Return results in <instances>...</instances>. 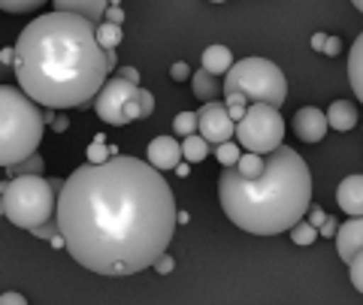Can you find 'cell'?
Instances as JSON below:
<instances>
[{
    "instance_id": "f546056e",
    "label": "cell",
    "mask_w": 363,
    "mask_h": 305,
    "mask_svg": "<svg viewBox=\"0 0 363 305\" xmlns=\"http://www.w3.org/2000/svg\"><path fill=\"white\" fill-rule=\"evenodd\" d=\"M33 236H37V239H55V236H58L61 233V227H58V218H52V221H45V224H40V227L37 230H30Z\"/></svg>"
},
{
    "instance_id": "5b68a950",
    "label": "cell",
    "mask_w": 363,
    "mask_h": 305,
    "mask_svg": "<svg viewBox=\"0 0 363 305\" xmlns=\"http://www.w3.org/2000/svg\"><path fill=\"white\" fill-rule=\"evenodd\" d=\"M4 197V218L18 230H37L40 224L58 218V190L52 178L18 175L0 182Z\"/></svg>"
},
{
    "instance_id": "1f68e13d",
    "label": "cell",
    "mask_w": 363,
    "mask_h": 305,
    "mask_svg": "<svg viewBox=\"0 0 363 305\" xmlns=\"http://www.w3.org/2000/svg\"><path fill=\"white\" fill-rule=\"evenodd\" d=\"M169 76H173V82H185V79L191 76V70H188V64H185V61H179V64H173V70H169Z\"/></svg>"
},
{
    "instance_id": "f35d334b",
    "label": "cell",
    "mask_w": 363,
    "mask_h": 305,
    "mask_svg": "<svg viewBox=\"0 0 363 305\" xmlns=\"http://www.w3.org/2000/svg\"><path fill=\"white\" fill-rule=\"evenodd\" d=\"M324 42H327V33H315V37H312V49L324 52Z\"/></svg>"
},
{
    "instance_id": "b9f144b4",
    "label": "cell",
    "mask_w": 363,
    "mask_h": 305,
    "mask_svg": "<svg viewBox=\"0 0 363 305\" xmlns=\"http://www.w3.org/2000/svg\"><path fill=\"white\" fill-rule=\"evenodd\" d=\"M106 61H109V70H116V49H106Z\"/></svg>"
},
{
    "instance_id": "74e56055",
    "label": "cell",
    "mask_w": 363,
    "mask_h": 305,
    "mask_svg": "<svg viewBox=\"0 0 363 305\" xmlns=\"http://www.w3.org/2000/svg\"><path fill=\"white\" fill-rule=\"evenodd\" d=\"M318 233H321V236H336V233H339V224H336L333 218H327V221L321 224V230H318Z\"/></svg>"
},
{
    "instance_id": "4dcf8cb0",
    "label": "cell",
    "mask_w": 363,
    "mask_h": 305,
    "mask_svg": "<svg viewBox=\"0 0 363 305\" xmlns=\"http://www.w3.org/2000/svg\"><path fill=\"white\" fill-rule=\"evenodd\" d=\"M0 305H28V299L16 290H6V293H0Z\"/></svg>"
},
{
    "instance_id": "ffe728a7",
    "label": "cell",
    "mask_w": 363,
    "mask_h": 305,
    "mask_svg": "<svg viewBox=\"0 0 363 305\" xmlns=\"http://www.w3.org/2000/svg\"><path fill=\"white\" fill-rule=\"evenodd\" d=\"M94 30H97V42H100L104 49H118V42L124 40L121 25H112V21H100Z\"/></svg>"
},
{
    "instance_id": "e575fe53",
    "label": "cell",
    "mask_w": 363,
    "mask_h": 305,
    "mask_svg": "<svg viewBox=\"0 0 363 305\" xmlns=\"http://www.w3.org/2000/svg\"><path fill=\"white\" fill-rule=\"evenodd\" d=\"M339 52H342V40H339V37H327L321 54H330V58H333V54H339Z\"/></svg>"
},
{
    "instance_id": "9a60e30c",
    "label": "cell",
    "mask_w": 363,
    "mask_h": 305,
    "mask_svg": "<svg viewBox=\"0 0 363 305\" xmlns=\"http://www.w3.org/2000/svg\"><path fill=\"white\" fill-rule=\"evenodd\" d=\"M327 121H330L333 130L348 133L357 124V106L351 100H333L330 109H327Z\"/></svg>"
},
{
    "instance_id": "603a6c76",
    "label": "cell",
    "mask_w": 363,
    "mask_h": 305,
    "mask_svg": "<svg viewBox=\"0 0 363 305\" xmlns=\"http://www.w3.org/2000/svg\"><path fill=\"white\" fill-rule=\"evenodd\" d=\"M288 233H291V239L297 242V245H312V242L318 239V236H321V233H318V227H315V224H309V221H300V224H294V227H291Z\"/></svg>"
},
{
    "instance_id": "8d00e7d4",
    "label": "cell",
    "mask_w": 363,
    "mask_h": 305,
    "mask_svg": "<svg viewBox=\"0 0 363 305\" xmlns=\"http://www.w3.org/2000/svg\"><path fill=\"white\" fill-rule=\"evenodd\" d=\"M118 76L128 79V82H133V85H140V70H136V67H121Z\"/></svg>"
},
{
    "instance_id": "f1b7e54d",
    "label": "cell",
    "mask_w": 363,
    "mask_h": 305,
    "mask_svg": "<svg viewBox=\"0 0 363 305\" xmlns=\"http://www.w3.org/2000/svg\"><path fill=\"white\" fill-rule=\"evenodd\" d=\"M348 275H351V284L363 293V251H357L348 260Z\"/></svg>"
},
{
    "instance_id": "7a4b0ae2",
    "label": "cell",
    "mask_w": 363,
    "mask_h": 305,
    "mask_svg": "<svg viewBox=\"0 0 363 305\" xmlns=\"http://www.w3.org/2000/svg\"><path fill=\"white\" fill-rule=\"evenodd\" d=\"M94 28L73 13H45L18 33L16 82L37 106L76 109L97 97L112 70Z\"/></svg>"
},
{
    "instance_id": "44dd1931",
    "label": "cell",
    "mask_w": 363,
    "mask_h": 305,
    "mask_svg": "<svg viewBox=\"0 0 363 305\" xmlns=\"http://www.w3.org/2000/svg\"><path fill=\"white\" fill-rule=\"evenodd\" d=\"M6 173H9V178H18V175H40V173H43V157H40V154H30V157H25V161L6 166Z\"/></svg>"
},
{
    "instance_id": "d590c367",
    "label": "cell",
    "mask_w": 363,
    "mask_h": 305,
    "mask_svg": "<svg viewBox=\"0 0 363 305\" xmlns=\"http://www.w3.org/2000/svg\"><path fill=\"white\" fill-rule=\"evenodd\" d=\"M327 218H330V214H324V212L318 209V206H312V209H309V224H315L318 230H321V224H324Z\"/></svg>"
},
{
    "instance_id": "484cf974",
    "label": "cell",
    "mask_w": 363,
    "mask_h": 305,
    "mask_svg": "<svg viewBox=\"0 0 363 305\" xmlns=\"http://www.w3.org/2000/svg\"><path fill=\"white\" fill-rule=\"evenodd\" d=\"M109 145H106V137L104 133H97L94 142H91V149H88V163H106L109 161Z\"/></svg>"
},
{
    "instance_id": "7c38bea8",
    "label": "cell",
    "mask_w": 363,
    "mask_h": 305,
    "mask_svg": "<svg viewBox=\"0 0 363 305\" xmlns=\"http://www.w3.org/2000/svg\"><path fill=\"white\" fill-rule=\"evenodd\" d=\"M336 251L339 257L348 260L354 257L357 251H363V214L360 218H348L345 224H339V233H336Z\"/></svg>"
},
{
    "instance_id": "9c48e42d",
    "label": "cell",
    "mask_w": 363,
    "mask_h": 305,
    "mask_svg": "<svg viewBox=\"0 0 363 305\" xmlns=\"http://www.w3.org/2000/svg\"><path fill=\"white\" fill-rule=\"evenodd\" d=\"M197 118H200L197 133L209 145H221V142H227L230 137H236V121L230 118L227 106L218 103V100H209V103H203V109L197 112Z\"/></svg>"
},
{
    "instance_id": "2e32d148",
    "label": "cell",
    "mask_w": 363,
    "mask_h": 305,
    "mask_svg": "<svg viewBox=\"0 0 363 305\" xmlns=\"http://www.w3.org/2000/svg\"><path fill=\"white\" fill-rule=\"evenodd\" d=\"M348 82H351V91L363 103V30L357 33L354 46H351L348 54Z\"/></svg>"
},
{
    "instance_id": "3957f363",
    "label": "cell",
    "mask_w": 363,
    "mask_h": 305,
    "mask_svg": "<svg viewBox=\"0 0 363 305\" xmlns=\"http://www.w3.org/2000/svg\"><path fill=\"white\" fill-rule=\"evenodd\" d=\"M218 200L230 224L245 233H288L312 209L309 166L294 149L279 145L276 151L264 154V169L252 178L236 166H224L218 178Z\"/></svg>"
},
{
    "instance_id": "f6af8a7d",
    "label": "cell",
    "mask_w": 363,
    "mask_h": 305,
    "mask_svg": "<svg viewBox=\"0 0 363 305\" xmlns=\"http://www.w3.org/2000/svg\"><path fill=\"white\" fill-rule=\"evenodd\" d=\"M212 4H224V0H212Z\"/></svg>"
},
{
    "instance_id": "7402d4cb",
    "label": "cell",
    "mask_w": 363,
    "mask_h": 305,
    "mask_svg": "<svg viewBox=\"0 0 363 305\" xmlns=\"http://www.w3.org/2000/svg\"><path fill=\"white\" fill-rule=\"evenodd\" d=\"M215 157H218L221 166H236V163H240V157H242V145L227 139V142H221L218 149H215Z\"/></svg>"
},
{
    "instance_id": "d6a6232c",
    "label": "cell",
    "mask_w": 363,
    "mask_h": 305,
    "mask_svg": "<svg viewBox=\"0 0 363 305\" xmlns=\"http://www.w3.org/2000/svg\"><path fill=\"white\" fill-rule=\"evenodd\" d=\"M173 257H169V254H161V257H157V263H155V269H157V272H161V275H169V272H173Z\"/></svg>"
},
{
    "instance_id": "d6986e66",
    "label": "cell",
    "mask_w": 363,
    "mask_h": 305,
    "mask_svg": "<svg viewBox=\"0 0 363 305\" xmlns=\"http://www.w3.org/2000/svg\"><path fill=\"white\" fill-rule=\"evenodd\" d=\"M209 154V142L200 137V133H191V137H185V142H182V157H185L188 163H200L206 161Z\"/></svg>"
},
{
    "instance_id": "4fadbf2b",
    "label": "cell",
    "mask_w": 363,
    "mask_h": 305,
    "mask_svg": "<svg viewBox=\"0 0 363 305\" xmlns=\"http://www.w3.org/2000/svg\"><path fill=\"white\" fill-rule=\"evenodd\" d=\"M52 4H55V13H73L88 18L91 25H100L106 18V9L112 0H52Z\"/></svg>"
},
{
    "instance_id": "83f0119b",
    "label": "cell",
    "mask_w": 363,
    "mask_h": 305,
    "mask_svg": "<svg viewBox=\"0 0 363 305\" xmlns=\"http://www.w3.org/2000/svg\"><path fill=\"white\" fill-rule=\"evenodd\" d=\"M40 4H45V0H0V9L4 13H30Z\"/></svg>"
},
{
    "instance_id": "6da1fadb",
    "label": "cell",
    "mask_w": 363,
    "mask_h": 305,
    "mask_svg": "<svg viewBox=\"0 0 363 305\" xmlns=\"http://www.w3.org/2000/svg\"><path fill=\"white\" fill-rule=\"evenodd\" d=\"M179 212L161 169L128 154L82 163L58 194L64 248L88 272L121 278L157 263Z\"/></svg>"
},
{
    "instance_id": "60d3db41",
    "label": "cell",
    "mask_w": 363,
    "mask_h": 305,
    "mask_svg": "<svg viewBox=\"0 0 363 305\" xmlns=\"http://www.w3.org/2000/svg\"><path fill=\"white\" fill-rule=\"evenodd\" d=\"M52 127L58 130V133H61V130H67V118H64V115H61V118H55V121H52Z\"/></svg>"
},
{
    "instance_id": "8992f818",
    "label": "cell",
    "mask_w": 363,
    "mask_h": 305,
    "mask_svg": "<svg viewBox=\"0 0 363 305\" xmlns=\"http://www.w3.org/2000/svg\"><path fill=\"white\" fill-rule=\"evenodd\" d=\"M224 94H242L248 103H269L281 109L288 100V82L279 64L267 58H242L227 73Z\"/></svg>"
},
{
    "instance_id": "836d02e7",
    "label": "cell",
    "mask_w": 363,
    "mask_h": 305,
    "mask_svg": "<svg viewBox=\"0 0 363 305\" xmlns=\"http://www.w3.org/2000/svg\"><path fill=\"white\" fill-rule=\"evenodd\" d=\"M106 21H112V25H121L124 21V13H121V6L116 4V0H112L109 9H106Z\"/></svg>"
},
{
    "instance_id": "ac0fdd59",
    "label": "cell",
    "mask_w": 363,
    "mask_h": 305,
    "mask_svg": "<svg viewBox=\"0 0 363 305\" xmlns=\"http://www.w3.org/2000/svg\"><path fill=\"white\" fill-rule=\"evenodd\" d=\"M191 91H194L197 100L209 103V100H215V97H218V91H221L218 76H212V73H206V70L194 73V76H191Z\"/></svg>"
},
{
    "instance_id": "ba28073f",
    "label": "cell",
    "mask_w": 363,
    "mask_h": 305,
    "mask_svg": "<svg viewBox=\"0 0 363 305\" xmlns=\"http://www.w3.org/2000/svg\"><path fill=\"white\" fill-rule=\"evenodd\" d=\"M136 94H140V85H133L121 76H109L104 82V88L97 91V97H94L97 118L112 124V127L128 124V106L136 100Z\"/></svg>"
},
{
    "instance_id": "8fae6325",
    "label": "cell",
    "mask_w": 363,
    "mask_h": 305,
    "mask_svg": "<svg viewBox=\"0 0 363 305\" xmlns=\"http://www.w3.org/2000/svg\"><path fill=\"white\" fill-rule=\"evenodd\" d=\"M149 163L155 169H176L182 163V145L173 137H155L149 142Z\"/></svg>"
},
{
    "instance_id": "30bf717a",
    "label": "cell",
    "mask_w": 363,
    "mask_h": 305,
    "mask_svg": "<svg viewBox=\"0 0 363 305\" xmlns=\"http://www.w3.org/2000/svg\"><path fill=\"white\" fill-rule=\"evenodd\" d=\"M327 127H330V121L318 106H303L297 109V115L291 118V130L297 133V139L303 142H321Z\"/></svg>"
},
{
    "instance_id": "7bdbcfd3",
    "label": "cell",
    "mask_w": 363,
    "mask_h": 305,
    "mask_svg": "<svg viewBox=\"0 0 363 305\" xmlns=\"http://www.w3.org/2000/svg\"><path fill=\"white\" fill-rule=\"evenodd\" d=\"M351 4H354V9H357V13H363V0H351Z\"/></svg>"
},
{
    "instance_id": "277c9868",
    "label": "cell",
    "mask_w": 363,
    "mask_h": 305,
    "mask_svg": "<svg viewBox=\"0 0 363 305\" xmlns=\"http://www.w3.org/2000/svg\"><path fill=\"white\" fill-rule=\"evenodd\" d=\"M43 112L37 103L13 85H0V166H13L37 154L43 142Z\"/></svg>"
},
{
    "instance_id": "4316f807",
    "label": "cell",
    "mask_w": 363,
    "mask_h": 305,
    "mask_svg": "<svg viewBox=\"0 0 363 305\" xmlns=\"http://www.w3.org/2000/svg\"><path fill=\"white\" fill-rule=\"evenodd\" d=\"M227 112H230V118L233 121H242L245 118V112H248V100L242 94H227Z\"/></svg>"
},
{
    "instance_id": "ab89813d",
    "label": "cell",
    "mask_w": 363,
    "mask_h": 305,
    "mask_svg": "<svg viewBox=\"0 0 363 305\" xmlns=\"http://www.w3.org/2000/svg\"><path fill=\"white\" fill-rule=\"evenodd\" d=\"M173 173H176L179 178H185V175H191V163H188V161H182V163H179V166L173 169Z\"/></svg>"
},
{
    "instance_id": "52a82bcc",
    "label": "cell",
    "mask_w": 363,
    "mask_h": 305,
    "mask_svg": "<svg viewBox=\"0 0 363 305\" xmlns=\"http://www.w3.org/2000/svg\"><path fill=\"white\" fill-rule=\"evenodd\" d=\"M281 139H285V118L279 106L248 103L245 118L236 121V142L242 145V151L269 154L279 149Z\"/></svg>"
},
{
    "instance_id": "5bb4252c",
    "label": "cell",
    "mask_w": 363,
    "mask_h": 305,
    "mask_svg": "<svg viewBox=\"0 0 363 305\" xmlns=\"http://www.w3.org/2000/svg\"><path fill=\"white\" fill-rule=\"evenodd\" d=\"M336 202L348 218H360L363 214V175H348L336 190Z\"/></svg>"
},
{
    "instance_id": "cb8c5ba5",
    "label": "cell",
    "mask_w": 363,
    "mask_h": 305,
    "mask_svg": "<svg viewBox=\"0 0 363 305\" xmlns=\"http://www.w3.org/2000/svg\"><path fill=\"white\" fill-rule=\"evenodd\" d=\"M197 127H200L197 112H179V115L173 118V130L179 133V137H191V133H197Z\"/></svg>"
},
{
    "instance_id": "ee69618b",
    "label": "cell",
    "mask_w": 363,
    "mask_h": 305,
    "mask_svg": "<svg viewBox=\"0 0 363 305\" xmlns=\"http://www.w3.org/2000/svg\"><path fill=\"white\" fill-rule=\"evenodd\" d=\"M0 214H4V197H0Z\"/></svg>"
},
{
    "instance_id": "d4e9b609",
    "label": "cell",
    "mask_w": 363,
    "mask_h": 305,
    "mask_svg": "<svg viewBox=\"0 0 363 305\" xmlns=\"http://www.w3.org/2000/svg\"><path fill=\"white\" fill-rule=\"evenodd\" d=\"M236 169H240L242 175H257L260 169H264V154H255V151H242V157H240V163H236Z\"/></svg>"
},
{
    "instance_id": "e0dca14e",
    "label": "cell",
    "mask_w": 363,
    "mask_h": 305,
    "mask_svg": "<svg viewBox=\"0 0 363 305\" xmlns=\"http://www.w3.org/2000/svg\"><path fill=\"white\" fill-rule=\"evenodd\" d=\"M233 67V54L227 46H209L203 52V70L212 73V76H221V73H230Z\"/></svg>"
}]
</instances>
